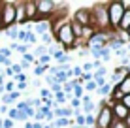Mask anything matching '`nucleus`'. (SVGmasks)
I'll return each mask as SVG.
<instances>
[{"mask_svg": "<svg viewBox=\"0 0 130 128\" xmlns=\"http://www.w3.org/2000/svg\"><path fill=\"white\" fill-rule=\"evenodd\" d=\"M91 28L94 32H106V28H109L106 4H96L91 10Z\"/></svg>", "mask_w": 130, "mask_h": 128, "instance_id": "nucleus-1", "label": "nucleus"}, {"mask_svg": "<svg viewBox=\"0 0 130 128\" xmlns=\"http://www.w3.org/2000/svg\"><path fill=\"white\" fill-rule=\"evenodd\" d=\"M55 38H57V42L62 45V51L64 49H74V43H75V38H74V34H72V25L70 23H62L59 26V30L55 32Z\"/></svg>", "mask_w": 130, "mask_h": 128, "instance_id": "nucleus-2", "label": "nucleus"}, {"mask_svg": "<svg viewBox=\"0 0 130 128\" xmlns=\"http://www.w3.org/2000/svg\"><path fill=\"white\" fill-rule=\"evenodd\" d=\"M106 10H107V19H109V28H117L121 17H123L124 10H126V4L119 2V0H113V2L106 4Z\"/></svg>", "mask_w": 130, "mask_h": 128, "instance_id": "nucleus-3", "label": "nucleus"}, {"mask_svg": "<svg viewBox=\"0 0 130 128\" xmlns=\"http://www.w3.org/2000/svg\"><path fill=\"white\" fill-rule=\"evenodd\" d=\"M15 23V2H0V28H10Z\"/></svg>", "mask_w": 130, "mask_h": 128, "instance_id": "nucleus-4", "label": "nucleus"}, {"mask_svg": "<svg viewBox=\"0 0 130 128\" xmlns=\"http://www.w3.org/2000/svg\"><path fill=\"white\" fill-rule=\"evenodd\" d=\"M57 11V6L53 0H36V13H38V19L45 21L49 17V21H51V17L55 15Z\"/></svg>", "mask_w": 130, "mask_h": 128, "instance_id": "nucleus-5", "label": "nucleus"}, {"mask_svg": "<svg viewBox=\"0 0 130 128\" xmlns=\"http://www.w3.org/2000/svg\"><path fill=\"white\" fill-rule=\"evenodd\" d=\"M107 40H109V34L107 32H94L87 40V45H89L91 51H100L107 45Z\"/></svg>", "mask_w": 130, "mask_h": 128, "instance_id": "nucleus-6", "label": "nucleus"}, {"mask_svg": "<svg viewBox=\"0 0 130 128\" xmlns=\"http://www.w3.org/2000/svg\"><path fill=\"white\" fill-rule=\"evenodd\" d=\"M113 121H115V117H113V113H111V107L106 105V104H102L100 113L96 115V126L98 128H109Z\"/></svg>", "mask_w": 130, "mask_h": 128, "instance_id": "nucleus-7", "label": "nucleus"}, {"mask_svg": "<svg viewBox=\"0 0 130 128\" xmlns=\"http://www.w3.org/2000/svg\"><path fill=\"white\" fill-rule=\"evenodd\" d=\"M74 23L79 25L81 28L91 26V10H89V8H81V10H77L74 13Z\"/></svg>", "mask_w": 130, "mask_h": 128, "instance_id": "nucleus-8", "label": "nucleus"}, {"mask_svg": "<svg viewBox=\"0 0 130 128\" xmlns=\"http://www.w3.org/2000/svg\"><path fill=\"white\" fill-rule=\"evenodd\" d=\"M23 8H25V23H28L30 19H38L36 0H26V2H23Z\"/></svg>", "mask_w": 130, "mask_h": 128, "instance_id": "nucleus-9", "label": "nucleus"}, {"mask_svg": "<svg viewBox=\"0 0 130 128\" xmlns=\"http://www.w3.org/2000/svg\"><path fill=\"white\" fill-rule=\"evenodd\" d=\"M111 113H113V117L117 119V121H124V119L128 117V113H130V111H128V109L124 107V105L121 104V102H115V105L111 107Z\"/></svg>", "mask_w": 130, "mask_h": 128, "instance_id": "nucleus-10", "label": "nucleus"}, {"mask_svg": "<svg viewBox=\"0 0 130 128\" xmlns=\"http://www.w3.org/2000/svg\"><path fill=\"white\" fill-rule=\"evenodd\" d=\"M117 28H119V30H123V32H126V30L130 28V6H126V10H124L123 17H121Z\"/></svg>", "mask_w": 130, "mask_h": 128, "instance_id": "nucleus-11", "label": "nucleus"}, {"mask_svg": "<svg viewBox=\"0 0 130 128\" xmlns=\"http://www.w3.org/2000/svg\"><path fill=\"white\" fill-rule=\"evenodd\" d=\"M115 87H117V89L121 90V94H123V96L130 94V76H126V77L123 79V81L119 83V85H115Z\"/></svg>", "mask_w": 130, "mask_h": 128, "instance_id": "nucleus-12", "label": "nucleus"}, {"mask_svg": "<svg viewBox=\"0 0 130 128\" xmlns=\"http://www.w3.org/2000/svg\"><path fill=\"white\" fill-rule=\"evenodd\" d=\"M15 23H25V8H23V2H15Z\"/></svg>", "mask_w": 130, "mask_h": 128, "instance_id": "nucleus-13", "label": "nucleus"}, {"mask_svg": "<svg viewBox=\"0 0 130 128\" xmlns=\"http://www.w3.org/2000/svg\"><path fill=\"white\" fill-rule=\"evenodd\" d=\"M81 102H83V109H85V115H89V113L94 109V102H92L89 96H83L81 98Z\"/></svg>", "mask_w": 130, "mask_h": 128, "instance_id": "nucleus-14", "label": "nucleus"}, {"mask_svg": "<svg viewBox=\"0 0 130 128\" xmlns=\"http://www.w3.org/2000/svg\"><path fill=\"white\" fill-rule=\"evenodd\" d=\"M49 25H51V21H40V23H36V34H45Z\"/></svg>", "mask_w": 130, "mask_h": 128, "instance_id": "nucleus-15", "label": "nucleus"}, {"mask_svg": "<svg viewBox=\"0 0 130 128\" xmlns=\"http://www.w3.org/2000/svg\"><path fill=\"white\" fill-rule=\"evenodd\" d=\"M55 59L59 60V64H60V66H62V64H68V62H70V57L66 55L64 51H57V53H55Z\"/></svg>", "mask_w": 130, "mask_h": 128, "instance_id": "nucleus-16", "label": "nucleus"}, {"mask_svg": "<svg viewBox=\"0 0 130 128\" xmlns=\"http://www.w3.org/2000/svg\"><path fill=\"white\" fill-rule=\"evenodd\" d=\"M72 90H74V83H72V81L62 83V92H64L66 96H72Z\"/></svg>", "mask_w": 130, "mask_h": 128, "instance_id": "nucleus-17", "label": "nucleus"}, {"mask_svg": "<svg viewBox=\"0 0 130 128\" xmlns=\"http://www.w3.org/2000/svg\"><path fill=\"white\" fill-rule=\"evenodd\" d=\"M109 49H107V47H104V49H100V51H98V57H102V59H104L106 60V62H107V60H109L111 59V55H109Z\"/></svg>", "mask_w": 130, "mask_h": 128, "instance_id": "nucleus-18", "label": "nucleus"}, {"mask_svg": "<svg viewBox=\"0 0 130 128\" xmlns=\"http://www.w3.org/2000/svg\"><path fill=\"white\" fill-rule=\"evenodd\" d=\"M96 124V117H92L91 113H89V115H85V126H94Z\"/></svg>", "mask_w": 130, "mask_h": 128, "instance_id": "nucleus-19", "label": "nucleus"}, {"mask_svg": "<svg viewBox=\"0 0 130 128\" xmlns=\"http://www.w3.org/2000/svg\"><path fill=\"white\" fill-rule=\"evenodd\" d=\"M53 98L57 100V104H64V100H66V94L60 90V92H57V94H53Z\"/></svg>", "mask_w": 130, "mask_h": 128, "instance_id": "nucleus-20", "label": "nucleus"}, {"mask_svg": "<svg viewBox=\"0 0 130 128\" xmlns=\"http://www.w3.org/2000/svg\"><path fill=\"white\" fill-rule=\"evenodd\" d=\"M121 98H123V94H121V90L115 87V90L111 92V100H115V102H121Z\"/></svg>", "mask_w": 130, "mask_h": 128, "instance_id": "nucleus-21", "label": "nucleus"}, {"mask_svg": "<svg viewBox=\"0 0 130 128\" xmlns=\"http://www.w3.org/2000/svg\"><path fill=\"white\" fill-rule=\"evenodd\" d=\"M15 121H26L25 111H21V109H15Z\"/></svg>", "mask_w": 130, "mask_h": 128, "instance_id": "nucleus-22", "label": "nucleus"}, {"mask_svg": "<svg viewBox=\"0 0 130 128\" xmlns=\"http://www.w3.org/2000/svg\"><path fill=\"white\" fill-rule=\"evenodd\" d=\"M72 113H74V111H72V107H60V117L62 119H66L68 115H72Z\"/></svg>", "mask_w": 130, "mask_h": 128, "instance_id": "nucleus-23", "label": "nucleus"}, {"mask_svg": "<svg viewBox=\"0 0 130 128\" xmlns=\"http://www.w3.org/2000/svg\"><path fill=\"white\" fill-rule=\"evenodd\" d=\"M98 92H100V94H111V85H104V87H100V89H98Z\"/></svg>", "mask_w": 130, "mask_h": 128, "instance_id": "nucleus-24", "label": "nucleus"}, {"mask_svg": "<svg viewBox=\"0 0 130 128\" xmlns=\"http://www.w3.org/2000/svg\"><path fill=\"white\" fill-rule=\"evenodd\" d=\"M121 104H123L124 107H126L128 111H130V94H126V96H123V98H121Z\"/></svg>", "mask_w": 130, "mask_h": 128, "instance_id": "nucleus-25", "label": "nucleus"}, {"mask_svg": "<svg viewBox=\"0 0 130 128\" xmlns=\"http://www.w3.org/2000/svg\"><path fill=\"white\" fill-rule=\"evenodd\" d=\"M6 32H8L10 38H17V32H19V30H17L15 26H10V28H6Z\"/></svg>", "mask_w": 130, "mask_h": 128, "instance_id": "nucleus-26", "label": "nucleus"}, {"mask_svg": "<svg viewBox=\"0 0 130 128\" xmlns=\"http://www.w3.org/2000/svg\"><path fill=\"white\" fill-rule=\"evenodd\" d=\"M68 124V119H57L55 121V124L53 126H57V128H62V126H66Z\"/></svg>", "mask_w": 130, "mask_h": 128, "instance_id": "nucleus-27", "label": "nucleus"}, {"mask_svg": "<svg viewBox=\"0 0 130 128\" xmlns=\"http://www.w3.org/2000/svg\"><path fill=\"white\" fill-rule=\"evenodd\" d=\"M25 42H26V43H34V42H36V34H34V32H26Z\"/></svg>", "mask_w": 130, "mask_h": 128, "instance_id": "nucleus-28", "label": "nucleus"}, {"mask_svg": "<svg viewBox=\"0 0 130 128\" xmlns=\"http://www.w3.org/2000/svg\"><path fill=\"white\" fill-rule=\"evenodd\" d=\"M45 70L49 72V66H38V68L34 70V76H42V74L45 72Z\"/></svg>", "mask_w": 130, "mask_h": 128, "instance_id": "nucleus-29", "label": "nucleus"}, {"mask_svg": "<svg viewBox=\"0 0 130 128\" xmlns=\"http://www.w3.org/2000/svg\"><path fill=\"white\" fill-rule=\"evenodd\" d=\"M10 55H11L10 47H2V49H0V57H4V59H10Z\"/></svg>", "mask_w": 130, "mask_h": 128, "instance_id": "nucleus-30", "label": "nucleus"}, {"mask_svg": "<svg viewBox=\"0 0 130 128\" xmlns=\"http://www.w3.org/2000/svg\"><path fill=\"white\" fill-rule=\"evenodd\" d=\"M85 89H87V90H96L98 87H96V83L91 79V81H87V83H85Z\"/></svg>", "mask_w": 130, "mask_h": 128, "instance_id": "nucleus-31", "label": "nucleus"}, {"mask_svg": "<svg viewBox=\"0 0 130 128\" xmlns=\"http://www.w3.org/2000/svg\"><path fill=\"white\" fill-rule=\"evenodd\" d=\"M4 85H6V87H4V89H6V92H8V94H10V92H13V90H15V83H4Z\"/></svg>", "mask_w": 130, "mask_h": 128, "instance_id": "nucleus-32", "label": "nucleus"}, {"mask_svg": "<svg viewBox=\"0 0 130 128\" xmlns=\"http://www.w3.org/2000/svg\"><path fill=\"white\" fill-rule=\"evenodd\" d=\"M75 119H77V124L75 126H79V128L85 126V115H75Z\"/></svg>", "mask_w": 130, "mask_h": 128, "instance_id": "nucleus-33", "label": "nucleus"}, {"mask_svg": "<svg viewBox=\"0 0 130 128\" xmlns=\"http://www.w3.org/2000/svg\"><path fill=\"white\" fill-rule=\"evenodd\" d=\"M25 115H26V119H28V117H34V115H36V111H34V107H30V105H28V107H26V109H25Z\"/></svg>", "mask_w": 130, "mask_h": 128, "instance_id": "nucleus-34", "label": "nucleus"}, {"mask_svg": "<svg viewBox=\"0 0 130 128\" xmlns=\"http://www.w3.org/2000/svg\"><path fill=\"white\" fill-rule=\"evenodd\" d=\"M42 42L45 43V45H49V43H51V36H49L47 32H45V34H42Z\"/></svg>", "mask_w": 130, "mask_h": 128, "instance_id": "nucleus-35", "label": "nucleus"}, {"mask_svg": "<svg viewBox=\"0 0 130 128\" xmlns=\"http://www.w3.org/2000/svg\"><path fill=\"white\" fill-rule=\"evenodd\" d=\"M23 57H25L23 60H26V62H28V64H30V62H34V57L30 55V53H23Z\"/></svg>", "mask_w": 130, "mask_h": 128, "instance_id": "nucleus-36", "label": "nucleus"}, {"mask_svg": "<svg viewBox=\"0 0 130 128\" xmlns=\"http://www.w3.org/2000/svg\"><path fill=\"white\" fill-rule=\"evenodd\" d=\"M49 59H51L49 55H42V57H40V62H42V66H45V64L49 62Z\"/></svg>", "mask_w": 130, "mask_h": 128, "instance_id": "nucleus-37", "label": "nucleus"}, {"mask_svg": "<svg viewBox=\"0 0 130 128\" xmlns=\"http://www.w3.org/2000/svg\"><path fill=\"white\" fill-rule=\"evenodd\" d=\"M51 92H55V94L60 92V83H53V85H51Z\"/></svg>", "mask_w": 130, "mask_h": 128, "instance_id": "nucleus-38", "label": "nucleus"}, {"mask_svg": "<svg viewBox=\"0 0 130 128\" xmlns=\"http://www.w3.org/2000/svg\"><path fill=\"white\" fill-rule=\"evenodd\" d=\"M11 126H13V121H10V119L2 121V128H11Z\"/></svg>", "mask_w": 130, "mask_h": 128, "instance_id": "nucleus-39", "label": "nucleus"}, {"mask_svg": "<svg viewBox=\"0 0 130 128\" xmlns=\"http://www.w3.org/2000/svg\"><path fill=\"white\" fill-rule=\"evenodd\" d=\"M19 94H21V92H17V90H13V92H10V94H8V96H10V100H11V102H13V100H17V98H19Z\"/></svg>", "mask_w": 130, "mask_h": 128, "instance_id": "nucleus-40", "label": "nucleus"}, {"mask_svg": "<svg viewBox=\"0 0 130 128\" xmlns=\"http://www.w3.org/2000/svg\"><path fill=\"white\" fill-rule=\"evenodd\" d=\"M81 70H85V74H91V70H92V66H91V62H85Z\"/></svg>", "mask_w": 130, "mask_h": 128, "instance_id": "nucleus-41", "label": "nucleus"}, {"mask_svg": "<svg viewBox=\"0 0 130 128\" xmlns=\"http://www.w3.org/2000/svg\"><path fill=\"white\" fill-rule=\"evenodd\" d=\"M15 87H17V92L25 90V89H26V81H25V83H15Z\"/></svg>", "mask_w": 130, "mask_h": 128, "instance_id": "nucleus-42", "label": "nucleus"}, {"mask_svg": "<svg viewBox=\"0 0 130 128\" xmlns=\"http://www.w3.org/2000/svg\"><path fill=\"white\" fill-rule=\"evenodd\" d=\"M81 72H83V70L79 68V66H75V68L72 70V76H77V77H79V76H81Z\"/></svg>", "mask_w": 130, "mask_h": 128, "instance_id": "nucleus-43", "label": "nucleus"}, {"mask_svg": "<svg viewBox=\"0 0 130 128\" xmlns=\"http://www.w3.org/2000/svg\"><path fill=\"white\" fill-rule=\"evenodd\" d=\"M115 55H119V59H121V57H126V55H128V51H126V49L123 47V49H119L117 53H115Z\"/></svg>", "mask_w": 130, "mask_h": 128, "instance_id": "nucleus-44", "label": "nucleus"}, {"mask_svg": "<svg viewBox=\"0 0 130 128\" xmlns=\"http://www.w3.org/2000/svg\"><path fill=\"white\" fill-rule=\"evenodd\" d=\"M81 105V100H77V98H72V107H79Z\"/></svg>", "mask_w": 130, "mask_h": 128, "instance_id": "nucleus-45", "label": "nucleus"}, {"mask_svg": "<svg viewBox=\"0 0 130 128\" xmlns=\"http://www.w3.org/2000/svg\"><path fill=\"white\" fill-rule=\"evenodd\" d=\"M25 38H26V32H25V30L17 32V40H23V42H25Z\"/></svg>", "mask_w": 130, "mask_h": 128, "instance_id": "nucleus-46", "label": "nucleus"}, {"mask_svg": "<svg viewBox=\"0 0 130 128\" xmlns=\"http://www.w3.org/2000/svg\"><path fill=\"white\" fill-rule=\"evenodd\" d=\"M45 51H47V47H38V49H36V55H43Z\"/></svg>", "mask_w": 130, "mask_h": 128, "instance_id": "nucleus-47", "label": "nucleus"}, {"mask_svg": "<svg viewBox=\"0 0 130 128\" xmlns=\"http://www.w3.org/2000/svg\"><path fill=\"white\" fill-rule=\"evenodd\" d=\"M2 102H4V105H6V104H11V100H10V96H8V94H4L2 96Z\"/></svg>", "mask_w": 130, "mask_h": 128, "instance_id": "nucleus-48", "label": "nucleus"}, {"mask_svg": "<svg viewBox=\"0 0 130 128\" xmlns=\"http://www.w3.org/2000/svg\"><path fill=\"white\" fill-rule=\"evenodd\" d=\"M8 115H10V121H15V109H10Z\"/></svg>", "mask_w": 130, "mask_h": 128, "instance_id": "nucleus-49", "label": "nucleus"}, {"mask_svg": "<svg viewBox=\"0 0 130 128\" xmlns=\"http://www.w3.org/2000/svg\"><path fill=\"white\" fill-rule=\"evenodd\" d=\"M19 66H21V70H23V68H28V66H30V64H28V62H26V60H21V64H19Z\"/></svg>", "mask_w": 130, "mask_h": 128, "instance_id": "nucleus-50", "label": "nucleus"}, {"mask_svg": "<svg viewBox=\"0 0 130 128\" xmlns=\"http://www.w3.org/2000/svg\"><path fill=\"white\" fill-rule=\"evenodd\" d=\"M47 83H49V85H53V83H57V81H55V77H53V76H47Z\"/></svg>", "mask_w": 130, "mask_h": 128, "instance_id": "nucleus-51", "label": "nucleus"}, {"mask_svg": "<svg viewBox=\"0 0 130 128\" xmlns=\"http://www.w3.org/2000/svg\"><path fill=\"white\" fill-rule=\"evenodd\" d=\"M91 66H94V68H102V62H100V60H94Z\"/></svg>", "mask_w": 130, "mask_h": 128, "instance_id": "nucleus-52", "label": "nucleus"}, {"mask_svg": "<svg viewBox=\"0 0 130 128\" xmlns=\"http://www.w3.org/2000/svg\"><path fill=\"white\" fill-rule=\"evenodd\" d=\"M124 124H126V128H130V113H128V117L124 119Z\"/></svg>", "mask_w": 130, "mask_h": 128, "instance_id": "nucleus-53", "label": "nucleus"}, {"mask_svg": "<svg viewBox=\"0 0 130 128\" xmlns=\"http://www.w3.org/2000/svg\"><path fill=\"white\" fill-rule=\"evenodd\" d=\"M8 111V107H6V105H0V113H2V115H4V113H6Z\"/></svg>", "mask_w": 130, "mask_h": 128, "instance_id": "nucleus-54", "label": "nucleus"}, {"mask_svg": "<svg viewBox=\"0 0 130 128\" xmlns=\"http://www.w3.org/2000/svg\"><path fill=\"white\" fill-rule=\"evenodd\" d=\"M4 85V76H0V87Z\"/></svg>", "mask_w": 130, "mask_h": 128, "instance_id": "nucleus-55", "label": "nucleus"}, {"mask_svg": "<svg viewBox=\"0 0 130 128\" xmlns=\"http://www.w3.org/2000/svg\"><path fill=\"white\" fill-rule=\"evenodd\" d=\"M126 34H128V38H130V28H128V30H126Z\"/></svg>", "mask_w": 130, "mask_h": 128, "instance_id": "nucleus-56", "label": "nucleus"}, {"mask_svg": "<svg viewBox=\"0 0 130 128\" xmlns=\"http://www.w3.org/2000/svg\"><path fill=\"white\" fill-rule=\"evenodd\" d=\"M43 128H53V126H49V124H47V126H43Z\"/></svg>", "mask_w": 130, "mask_h": 128, "instance_id": "nucleus-57", "label": "nucleus"}, {"mask_svg": "<svg viewBox=\"0 0 130 128\" xmlns=\"http://www.w3.org/2000/svg\"><path fill=\"white\" fill-rule=\"evenodd\" d=\"M0 128H2V119H0Z\"/></svg>", "mask_w": 130, "mask_h": 128, "instance_id": "nucleus-58", "label": "nucleus"}, {"mask_svg": "<svg viewBox=\"0 0 130 128\" xmlns=\"http://www.w3.org/2000/svg\"><path fill=\"white\" fill-rule=\"evenodd\" d=\"M81 128H91V126H81Z\"/></svg>", "mask_w": 130, "mask_h": 128, "instance_id": "nucleus-59", "label": "nucleus"}, {"mask_svg": "<svg viewBox=\"0 0 130 128\" xmlns=\"http://www.w3.org/2000/svg\"><path fill=\"white\" fill-rule=\"evenodd\" d=\"M0 94H2V87H0Z\"/></svg>", "mask_w": 130, "mask_h": 128, "instance_id": "nucleus-60", "label": "nucleus"}, {"mask_svg": "<svg viewBox=\"0 0 130 128\" xmlns=\"http://www.w3.org/2000/svg\"><path fill=\"white\" fill-rule=\"evenodd\" d=\"M128 51H130V43H128Z\"/></svg>", "mask_w": 130, "mask_h": 128, "instance_id": "nucleus-61", "label": "nucleus"}, {"mask_svg": "<svg viewBox=\"0 0 130 128\" xmlns=\"http://www.w3.org/2000/svg\"><path fill=\"white\" fill-rule=\"evenodd\" d=\"M53 128H57V126H53Z\"/></svg>", "mask_w": 130, "mask_h": 128, "instance_id": "nucleus-62", "label": "nucleus"}]
</instances>
